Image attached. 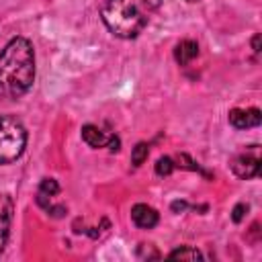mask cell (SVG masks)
<instances>
[{
    "label": "cell",
    "instance_id": "obj_1",
    "mask_svg": "<svg viewBox=\"0 0 262 262\" xmlns=\"http://www.w3.org/2000/svg\"><path fill=\"white\" fill-rule=\"evenodd\" d=\"M35 82V49L25 37L10 39L0 51V100H18Z\"/></svg>",
    "mask_w": 262,
    "mask_h": 262
},
{
    "label": "cell",
    "instance_id": "obj_2",
    "mask_svg": "<svg viewBox=\"0 0 262 262\" xmlns=\"http://www.w3.org/2000/svg\"><path fill=\"white\" fill-rule=\"evenodd\" d=\"M162 0H106L100 8L102 23L119 39H135L160 8Z\"/></svg>",
    "mask_w": 262,
    "mask_h": 262
},
{
    "label": "cell",
    "instance_id": "obj_3",
    "mask_svg": "<svg viewBox=\"0 0 262 262\" xmlns=\"http://www.w3.org/2000/svg\"><path fill=\"white\" fill-rule=\"evenodd\" d=\"M27 147V129L25 125L10 115L0 117V166L12 164L23 156Z\"/></svg>",
    "mask_w": 262,
    "mask_h": 262
},
{
    "label": "cell",
    "instance_id": "obj_4",
    "mask_svg": "<svg viewBox=\"0 0 262 262\" xmlns=\"http://www.w3.org/2000/svg\"><path fill=\"white\" fill-rule=\"evenodd\" d=\"M231 170L237 178L242 180H250L256 178L260 174V156H258V147L252 145L250 151H244L239 156H235L231 160Z\"/></svg>",
    "mask_w": 262,
    "mask_h": 262
},
{
    "label": "cell",
    "instance_id": "obj_5",
    "mask_svg": "<svg viewBox=\"0 0 262 262\" xmlns=\"http://www.w3.org/2000/svg\"><path fill=\"white\" fill-rule=\"evenodd\" d=\"M82 139H84L90 147H94V149H98V147H108L111 151H119V145H121V141H119L117 135L104 133V131L98 129L96 125H84V127H82Z\"/></svg>",
    "mask_w": 262,
    "mask_h": 262
},
{
    "label": "cell",
    "instance_id": "obj_6",
    "mask_svg": "<svg viewBox=\"0 0 262 262\" xmlns=\"http://www.w3.org/2000/svg\"><path fill=\"white\" fill-rule=\"evenodd\" d=\"M14 213V201L10 194H0V254L6 248L8 235H10V223Z\"/></svg>",
    "mask_w": 262,
    "mask_h": 262
},
{
    "label": "cell",
    "instance_id": "obj_7",
    "mask_svg": "<svg viewBox=\"0 0 262 262\" xmlns=\"http://www.w3.org/2000/svg\"><path fill=\"white\" fill-rule=\"evenodd\" d=\"M262 121L260 108H231L229 111V123L235 129H250L258 127Z\"/></svg>",
    "mask_w": 262,
    "mask_h": 262
},
{
    "label": "cell",
    "instance_id": "obj_8",
    "mask_svg": "<svg viewBox=\"0 0 262 262\" xmlns=\"http://www.w3.org/2000/svg\"><path fill=\"white\" fill-rule=\"evenodd\" d=\"M131 221L139 227V229H151L158 225L160 215L154 207L145 205V203H137L131 207Z\"/></svg>",
    "mask_w": 262,
    "mask_h": 262
},
{
    "label": "cell",
    "instance_id": "obj_9",
    "mask_svg": "<svg viewBox=\"0 0 262 262\" xmlns=\"http://www.w3.org/2000/svg\"><path fill=\"white\" fill-rule=\"evenodd\" d=\"M194 57H199V43L192 39H184L174 47V59L180 66H188Z\"/></svg>",
    "mask_w": 262,
    "mask_h": 262
},
{
    "label": "cell",
    "instance_id": "obj_10",
    "mask_svg": "<svg viewBox=\"0 0 262 262\" xmlns=\"http://www.w3.org/2000/svg\"><path fill=\"white\" fill-rule=\"evenodd\" d=\"M168 258H172V260H201L203 254L196 248H192V246H182V248L172 250L168 254Z\"/></svg>",
    "mask_w": 262,
    "mask_h": 262
},
{
    "label": "cell",
    "instance_id": "obj_11",
    "mask_svg": "<svg viewBox=\"0 0 262 262\" xmlns=\"http://www.w3.org/2000/svg\"><path fill=\"white\" fill-rule=\"evenodd\" d=\"M147 154H149V145H147L145 141H139V143L133 147V151H131V164H133L135 168H139V166L147 160Z\"/></svg>",
    "mask_w": 262,
    "mask_h": 262
},
{
    "label": "cell",
    "instance_id": "obj_12",
    "mask_svg": "<svg viewBox=\"0 0 262 262\" xmlns=\"http://www.w3.org/2000/svg\"><path fill=\"white\" fill-rule=\"evenodd\" d=\"M174 168H176V164H174V160L168 158V156H162V158H158V162H156V174H158V176H170Z\"/></svg>",
    "mask_w": 262,
    "mask_h": 262
},
{
    "label": "cell",
    "instance_id": "obj_13",
    "mask_svg": "<svg viewBox=\"0 0 262 262\" xmlns=\"http://www.w3.org/2000/svg\"><path fill=\"white\" fill-rule=\"evenodd\" d=\"M59 192V184L57 180L53 178H43L41 184H39V192L37 194H43V196H55Z\"/></svg>",
    "mask_w": 262,
    "mask_h": 262
},
{
    "label": "cell",
    "instance_id": "obj_14",
    "mask_svg": "<svg viewBox=\"0 0 262 262\" xmlns=\"http://www.w3.org/2000/svg\"><path fill=\"white\" fill-rule=\"evenodd\" d=\"M246 211H248V205H244V203H237V205L233 207V213H231V219H233V223H239V221L244 219Z\"/></svg>",
    "mask_w": 262,
    "mask_h": 262
},
{
    "label": "cell",
    "instance_id": "obj_15",
    "mask_svg": "<svg viewBox=\"0 0 262 262\" xmlns=\"http://www.w3.org/2000/svg\"><path fill=\"white\" fill-rule=\"evenodd\" d=\"M186 207H188V205H186L184 201H174V203H172V211H176V213H178V211H184Z\"/></svg>",
    "mask_w": 262,
    "mask_h": 262
},
{
    "label": "cell",
    "instance_id": "obj_16",
    "mask_svg": "<svg viewBox=\"0 0 262 262\" xmlns=\"http://www.w3.org/2000/svg\"><path fill=\"white\" fill-rule=\"evenodd\" d=\"M252 47H254L256 53L260 51V35H254V37H252Z\"/></svg>",
    "mask_w": 262,
    "mask_h": 262
},
{
    "label": "cell",
    "instance_id": "obj_17",
    "mask_svg": "<svg viewBox=\"0 0 262 262\" xmlns=\"http://www.w3.org/2000/svg\"><path fill=\"white\" fill-rule=\"evenodd\" d=\"M186 2H196V0H186Z\"/></svg>",
    "mask_w": 262,
    "mask_h": 262
}]
</instances>
